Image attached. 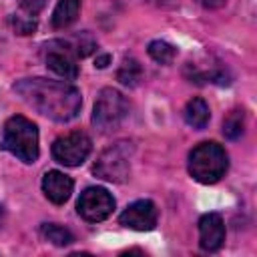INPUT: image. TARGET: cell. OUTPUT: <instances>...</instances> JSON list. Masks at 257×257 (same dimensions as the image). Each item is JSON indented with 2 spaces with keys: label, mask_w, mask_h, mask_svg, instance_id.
<instances>
[{
  "label": "cell",
  "mask_w": 257,
  "mask_h": 257,
  "mask_svg": "<svg viewBox=\"0 0 257 257\" xmlns=\"http://www.w3.org/2000/svg\"><path fill=\"white\" fill-rule=\"evenodd\" d=\"M14 28L18 34H32L36 30V22L34 20H24V18H12Z\"/></svg>",
  "instance_id": "obj_19"
},
{
  "label": "cell",
  "mask_w": 257,
  "mask_h": 257,
  "mask_svg": "<svg viewBox=\"0 0 257 257\" xmlns=\"http://www.w3.org/2000/svg\"><path fill=\"white\" fill-rule=\"evenodd\" d=\"M243 131H245V114H243V110L235 108L223 120V135L229 141H237V139H241Z\"/></svg>",
  "instance_id": "obj_16"
},
{
  "label": "cell",
  "mask_w": 257,
  "mask_h": 257,
  "mask_svg": "<svg viewBox=\"0 0 257 257\" xmlns=\"http://www.w3.org/2000/svg\"><path fill=\"white\" fill-rule=\"evenodd\" d=\"M44 62L46 66L62 76L64 80H74L78 76V64H76V54L66 40H52L44 46Z\"/></svg>",
  "instance_id": "obj_8"
},
{
  "label": "cell",
  "mask_w": 257,
  "mask_h": 257,
  "mask_svg": "<svg viewBox=\"0 0 257 257\" xmlns=\"http://www.w3.org/2000/svg\"><path fill=\"white\" fill-rule=\"evenodd\" d=\"M149 54H151L153 60H157L161 64H169V62H173V58L177 54V48L173 44L165 42V40H153L149 44Z\"/></svg>",
  "instance_id": "obj_17"
},
{
  "label": "cell",
  "mask_w": 257,
  "mask_h": 257,
  "mask_svg": "<svg viewBox=\"0 0 257 257\" xmlns=\"http://www.w3.org/2000/svg\"><path fill=\"white\" fill-rule=\"evenodd\" d=\"M225 241V223L219 213H205L199 219V245L205 251L221 249Z\"/></svg>",
  "instance_id": "obj_10"
},
{
  "label": "cell",
  "mask_w": 257,
  "mask_h": 257,
  "mask_svg": "<svg viewBox=\"0 0 257 257\" xmlns=\"http://www.w3.org/2000/svg\"><path fill=\"white\" fill-rule=\"evenodd\" d=\"M157 217H159V213H157L155 203L149 199H141V201L131 203L120 213L118 221L122 227L133 229V231H151L157 225Z\"/></svg>",
  "instance_id": "obj_9"
},
{
  "label": "cell",
  "mask_w": 257,
  "mask_h": 257,
  "mask_svg": "<svg viewBox=\"0 0 257 257\" xmlns=\"http://www.w3.org/2000/svg\"><path fill=\"white\" fill-rule=\"evenodd\" d=\"M70 42V46H72V50H74V54L76 56H80V58H84V56H88L94 48H96V44H94V40L86 34V32H80L78 36H74L72 40H68Z\"/></svg>",
  "instance_id": "obj_18"
},
{
  "label": "cell",
  "mask_w": 257,
  "mask_h": 257,
  "mask_svg": "<svg viewBox=\"0 0 257 257\" xmlns=\"http://www.w3.org/2000/svg\"><path fill=\"white\" fill-rule=\"evenodd\" d=\"M126 116H128V100L114 88H102L94 100L92 124L98 131L106 133L118 128Z\"/></svg>",
  "instance_id": "obj_4"
},
{
  "label": "cell",
  "mask_w": 257,
  "mask_h": 257,
  "mask_svg": "<svg viewBox=\"0 0 257 257\" xmlns=\"http://www.w3.org/2000/svg\"><path fill=\"white\" fill-rule=\"evenodd\" d=\"M197 2H201V4L207 6V8H217V6L225 4V0H197Z\"/></svg>",
  "instance_id": "obj_21"
},
{
  "label": "cell",
  "mask_w": 257,
  "mask_h": 257,
  "mask_svg": "<svg viewBox=\"0 0 257 257\" xmlns=\"http://www.w3.org/2000/svg\"><path fill=\"white\" fill-rule=\"evenodd\" d=\"M114 209L112 195L102 187H88L80 193V199L76 203L78 215L88 223L104 221Z\"/></svg>",
  "instance_id": "obj_7"
},
{
  "label": "cell",
  "mask_w": 257,
  "mask_h": 257,
  "mask_svg": "<svg viewBox=\"0 0 257 257\" xmlns=\"http://www.w3.org/2000/svg\"><path fill=\"white\" fill-rule=\"evenodd\" d=\"M229 167L227 153L217 143H201L189 155V173L195 181L203 185L217 183Z\"/></svg>",
  "instance_id": "obj_3"
},
{
  "label": "cell",
  "mask_w": 257,
  "mask_h": 257,
  "mask_svg": "<svg viewBox=\"0 0 257 257\" xmlns=\"http://www.w3.org/2000/svg\"><path fill=\"white\" fill-rule=\"evenodd\" d=\"M80 12V0H58L54 12H52V26L54 28H66L70 26Z\"/></svg>",
  "instance_id": "obj_13"
},
{
  "label": "cell",
  "mask_w": 257,
  "mask_h": 257,
  "mask_svg": "<svg viewBox=\"0 0 257 257\" xmlns=\"http://www.w3.org/2000/svg\"><path fill=\"white\" fill-rule=\"evenodd\" d=\"M14 90L28 106L56 122L76 118L82 106L80 90L62 80L22 78L14 82Z\"/></svg>",
  "instance_id": "obj_1"
},
{
  "label": "cell",
  "mask_w": 257,
  "mask_h": 257,
  "mask_svg": "<svg viewBox=\"0 0 257 257\" xmlns=\"http://www.w3.org/2000/svg\"><path fill=\"white\" fill-rule=\"evenodd\" d=\"M0 217H2V207H0Z\"/></svg>",
  "instance_id": "obj_22"
},
{
  "label": "cell",
  "mask_w": 257,
  "mask_h": 257,
  "mask_svg": "<svg viewBox=\"0 0 257 257\" xmlns=\"http://www.w3.org/2000/svg\"><path fill=\"white\" fill-rule=\"evenodd\" d=\"M92 143L84 133H68L52 145V157L64 167H78L90 155Z\"/></svg>",
  "instance_id": "obj_6"
},
{
  "label": "cell",
  "mask_w": 257,
  "mask_h": 257,
  "mask_svg": "<svg viewBox=\"0 0 257 257\" xmlns=\"http://www.w3.org/2000/svg\"><path fill=\"white\" fill-rule=\"evenodd\" d=\"M128 173H131V145L128 143H116L104 149L94 163V175L110 183L124 181Z\"/></svg>",
  "instance_id": "obj_5"
},
{
  "label": "cell",
  "mask_w": 257,
  "mask_h": 257,
  "mask_svg": "<svg viewBox=\"0 0 257 257\" xmlns=\"http://www.w3.org/2000/svg\"><path fill=\"white\" fill-rule=\"evenodd\" d=\"M40 235H42L46 241H50L52 245H58V247L70 245V243L74 241V235H72L66 227L56 225V223H44V225L40 227Z\"/></svg>",
  "instance_id": "obj_14"
},
{
  "label": "cell",
  "mask_w": 257,
  "mask_h": 257,
  "mask_svg": "<svg viewBox=\"0 0 257 257\" xmlns=\"http://www.w3.org/2000/svg\"><path fill=\"white\" fill-rule=\"evenodd\" d=\"M2 147L24 163L38 159V128L26 116H10L4 124Z\"/></svg>",
  "instance_id": "obj_2"
},
{
  "label": "cell",
  "mask_w": 257,
  "mask_h": 257,
  "mask_svg": "<svg viewBox=\"0 0 257 257\" xmlns=\"http://www.w3.org/2000/svg\"><path fill=\"white\" fill-rule=\"evenodd\" d=\"M211 118V112H209V104L203 100V98H191L185 106V120L187 124H191L193 128H205L207 122Z\"/></svg>",
  "instance_id": "obj_12"
},
{
  "label": "cell",
  "mask_w": 257,
  "mask_h": 257,
  "mask_svg": "<svg viewBox=\"0 0 257 257\" xmlns=\"http://www.w3.org/2000/svg\"><path fill=\"white\" fill-rule=\"evenodd\" d=\"M108 62H110V56H108V54H100V56H96L94 66H96V68H104Z\"/></svg>",
  "instance_id": "obj_20"
},
{
  "label": "cell",
  "mask_w": 257,
  "mask_h": 257,
  "mask_svg": "<svg viewBox=\"0 0 257 257\" xmlns=\"http://www.w3.org/2000/svg\"><path fill=\"white\" fill-rule=\"evenodd\" d=\"M116 78L124 86H137L139 80L143 78V66L135 58H124L120 68H118V72H116Z\"/></svg>",
  "instance_id": "obj_15"
},
{
  "label": "cell",
  "mask_w": 257,
  "mask_h": 257,
  "mask_svg": "<svg viewBox=\"0 0 257 257\" xmlns=\"http://www.w3.org/2000/svg\"><path fill=\"white\" fill-rule=\"evenodd\" d=\"M72 179L60 171H48L42 179V191L46 195L48 201H52L54 205H62L70 199L72 195Z\"/></svg>",
  "instance_id": "obj_11"
}]
</instances>
